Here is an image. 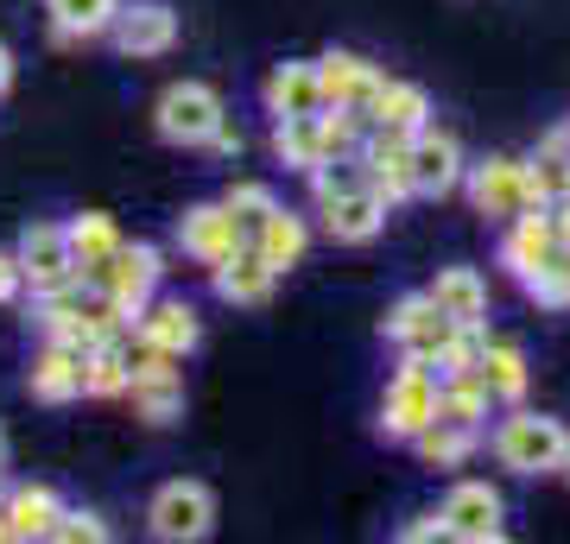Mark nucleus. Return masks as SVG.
<instances>
[{
    "label": "nucleus",
    "mask_w": 570,
    "mask_h": 544,
    "mask_svg": "<svg viewBox=\"0 0 570 544\" xmlns=\"http://www.w3.org/2000/svg\"><path fill=\"white\" fill-rule=\"evenodd\" d=\"M475 444H482V431H463V424H425L419 437H412V449H419V463L425 468H463L469 456H475Z\"/></svg>",
    "instance_id": "32"
},
{
    "label": "nucleus",
    "mask_w": 570,
    "mask_h": 544,
    "mask_svg": "<svg viewBox=\"0 0 570 544\" xmlns=\"http://www.w3.org/2000/svg\"><path fill=\"white\" fill-rule=\"evenodd\" d=\"M381 336H387L400 355H425V362H438L444 343L456 336V323L431 304V291H406V298H393V310L381 317Z\"/></svg>",
    "instance_id": "12"
},
{
    "label": "nucleus",
    "mask_w": 570,
    "mask_h": 544,
    "mask_svg": "<svg viewBox=\"0 0 570 544\" xmlns=\"http://www.w3.org/2000/svg\"><path fill=\"white\" fill-rule=\"evenodd\" d=\"M134 348V374H127V405L134 418L153 424V431H171L184 418V374H178V355H159V348Z\"/></svg>",
    "instance_id": "6"
},
{
    "label": "nucleus",
    "mask_w": 570,
    "mask_h": 544,
    "mask_svg": "<svg viewBox=\"0 0 570 544\" xmlns=\"http://www.w3.org/2000/svg\"><path fill=\"white\" fill-rule=\"evenodd\" d=\"M20 273H26V291H58V285H77V254H70V228L39 216V222L20 228Z\"/></svg>",
    "instance_id": "10"
},
{
    "label": "nucleus",
    "mask_w": 570,
    "mask_h": 544,
    "mask_svg": "<svg viewBox=\"0 0 570 544\" xmlns=\"http://www.w3.org/2000/svg\"><path fill=\"white\" fill-rule=\"evenodd\" d=\"M463 146H456V133H444V127H419L412 133V184H419V197L425 202H444L450 190H463Z\"/></svg>",
    "instance_id": "14"
},
{
    "label": "nucleus",
    "mask_w": 570,
    "mask_h": 544,
    "mask_svg": "<svg viewBox=\"0 0 570 544\" xmlns=\"http://www.w3.org/2000/svg\"><path fill=\"white\" fill-rule=\"evenodd\" d=\"M247 241H254V254H261V260L285 279V273H292V266L311 254V222L298 216V209H285V202H279V209H273V216H266L254 235H247Z\"/></svg>",
    "instance_id": "27"
},
{
    "label": "nucleus",
    "mask_w": 570,
    "mask_h": 544,
    "mask_svg": "<svg viewBox=\"0 0 570 544\" xmlns=\"http://www.w3.org/2000/svg\"><path fill=\"white\" fill-rule=\"evenodd\" d=\"M204 152H216V159H235V152H242V133H235V127L223 121V127H216V140H209Z\"/></svg>",
    "instance_id": "39"
},
{
    "label": "nucleus",
    "mask_w": 570,
    "mask_h": 544,
    "mask_svg": "<svg viewBox=\"0 0 570 544\" xmlns=\"http://www.w3.org/2000/svg\"><path fill=\"white\" fill-rule=\"evenodd\" d=\"M178 7L171 0H121V13L108 26V44L121 51L127 63H146V58H165L178 51Z\"/></svg>",
    "instance_id": "9"
},
{
    "label": "nucleus",
    "mask_w": 570,
    "mask_h": 544,
    "mask_svg": "<svg viewBox=\"0 0 570 544\" xmlns=\"http://www.w3.org/2000/svg\"><path fill=\"white\" fill-rule=\"evenodd\" d=\"M261 101L273 121H292V115H317L324 108V77H317V58H285L266 70Z\"/></svg>",
    "instance_id": "19"
},
{
    "label": "nucleus",
    "mask_w": 570,
    "mask_h": 544,
    "mask_svg": "<svg viewBox=\"0 0 570 544\" xmlns=\"http://www.w3.org/2000/svg\"><path fill=\"white\" fill-rule=\"evenodd\" d=\"M367 127H374V133H400V140H412L419 127H431L425 82L387 77V82H381V96H374V108H367Z\"/></svg>",
    "instance_id": "26"
},
{
    "label": "nucleus",
    "mask_w": 570,
    "mask_h": 544,
    "mask_svg": "<svg viewBox=\"0 0 570 544\" xmlns=\"http://www.w3.org/2000/svg\"><path fill=\"white\" fill-rule=\"evenodd\" d=\"M444 538H463V544H489V538H501V494H494L489 482H456L444 494Z\"/></svg>",
    "instance_id": "18"
},
{
    "label": "nucleus",
    "mask_w": 570,
    "mask_h": 544,
    "mask_svg": "<svg viewBox=\"0 0 570 544\" xmlns=\"http://www.w3.org/2000/svg\"><path fill=\"white\" fill-rule=\"evenodd\" d=\"M127 374H134V348L127 343L82 348V399H127Z\"/></svg>",
    "instance_id": "29"
},
{
    "label": "nucleus",
    "mask_w": 570,
    "mask_h": 544,
    "mask_svg": "<svg viewBox=\"0 0 570 544\" xmlns=\"http://www.w3.org/2000/svg\"><path fill=\"white\" fill-rule=\"evenodd\" d=\"M317 77H324V108H355V115H367L374 96H381V82H387V70L374 58H362V51H324L317 58Z\"/></svg>",
    "instance_id": "16"
},
{
    "label": "nucleus",
    "mask_w": 570,
    "mask_h": 544,
    "mask_svg": "<svg viewBox=\"0 0 570 544\" xmlns=\"http://www.w3.org/2000/svg\"><path fill=\"white\" fill-rule=\"evenodd\" d=\"M159 285H165V254H159V247H153V241H121V254L108 260V273L96 279V291H102V298L134 323L146 304L159 298Z\"/></svg>",
    "instance_id": "8"
},
{
    "label": "nucleus",
    "mask_w": 570,
    "mask_h": 544,
    "mask_svg": "<svg viewBox=\"0 0 570 544\" xmlns=\"http://www.w3.org/2000/svg\"><path fill=\"white\" fill-rule=\"evenodd\" d=\"M0 468H7V424H0Z\"/></svg>",
    "instance_id": "42"
},
{
    "label": "nucleus",
    "mask_w": 570,
    "mask_h": 544,
    "mask_svg": "<svg viewBox=\"0 0 570 544\" xmlns=\"http://www.w3.org/2000/svg\"><path fill=\"white\" fill-rule=\"evenodd\" d=\"M463 190H469V202H475V216H489V222H513V216L539 209V190H532V178H527V159H513V152H494V159L469 165Z\"/></svg>",
    "instance_id": "7"
},
{
    "label": "nucleus",
    "mask_w": 570,
    "mask_h": 544,
    "mask_svg": "<svg viewBox=\"0 0 570 544\" xmlns=\"http://www.w3.org/2000/svg\"><path fill=\"white\" fill-rule=\"evenodd\" d=\"M311 202H317V222L336 247H367L381 228H387V197L362 178V165H324L311 171Z\"/></svg>",
    "instance_id": "1"
},
{
    "label": "nucleus",
    "mask_w": 570,
    "mask_h": 544,
    "mask_svg": "<svg viewBox=\"0 0 570 544\" xmlns=\"http://www.w3.org/2000/svg\"><path fill=\"white\" fill-rule=\"evenodd\" d=\"M209 285H216V298L235 304V310H261V304L273 298L279 273H273V266H266L261 254H254V241H242L223 266H209Z\"/></svg>",
    "instance_id": "21"
},
{
    "label": "nucleus",
    "mask_w": 570,
    "mask_h": 544,
    "mask_svg": "<svg viewBox=\"0 0 570 544\" xmlns=\"http://www.w3.org/2000/svg\"><path fill=\"white\" fill-rule=\"evenodd\" d=\"M223 121H228L223 96H216L209 82H197V77L165 82L159 101H153V133H159L165 146H178V152H204Z\"/></svg>",
    "instance_id": "3"
},
{
    "label": "nucleus",
    "mask_w": 570,
    "mask_h": 544,
    "mask_svg": "<svg viewBox=\"0 0 570 544\" xmlns=\"http://www.w3.org/2000/svg\"><path fill=\"white\" fill-rule=\"evenodd\" d=\"M564 475H570V468H564Z\"/></svg>",
    "instance_id": "45"
},
{
    "label": "nucleus",
    "mask_w": 570,
    "mask_h": 544,
    "mask_svg": "<svg viewBox=\"0 0 570 544\" xmlns=\"http://www.w3.org/2000/svg\"><path fill=\"white\" fill-rule=\"evenodd\" d=\"M546 209H551V228H558V247H570V197L546 202Z\"/></svg>",
    "instance_id": "40"
},
{
    "label": "nucleus",
    "mask_w": 570,
    "mask_h": 544,
    "mask_svg": "<svg viewBox=\"0 0 570 544\" xmlns=\"http://www.w3.org/2000/svg\"><path fill=\"white\" fill-rule=\"evenodd\" d=\"M558 133H564V140H570V121H564V127H558Z\"/></svg>",
    "instance_id": "43"
},
{
    "label": "nucleus",
    "mask_w": 570,
    "mask_h": 544,
    "mask_svg": "<svg viewBox=\"0 0 570 544\" xmlns=\"http://www.w3.org/2000/svg\"><path fill=\"white\" fill-rule=\"evenodd\" d=\"M13 70H20V63H13V44L0 39V96H7V89H13Z\"/></svg>",
    "instance_id": "41"
},
{
    "label": "nucleus",
    "mask_w": 570,
    "mask_h": 544,
    "mask_svg": "<svg viewBox=\"0 0 570 544\" xmlns=\"http://www.w3.org/2000/svg\"><path fill=\"white\" fill-rule=\"evenodd\" d=\"M273 159H279L285 171H298V178L324 171V165H343L336 152H330L324 108H317V115H292V121H273Z\"/></svg>",
    "instance_id": "22"
},
{
    "label": "nucleus",
    "mask_w": 570,
    "mask_h": 544,
    "mask_svg": "<svg viewBox=\"0 0 570 544\" xmlns=\"http://www.w3.org/2000/svg\"><path fill=\"white\" fill-rule=\"evenodd\" d=\"M70 254H77V279L89 285V291H96V279H102L108 273V260H115V254H121V228H115V216H108V209H82V216H70Z\"/></svg>",
    "instance_id": "24"
},
{
    "label": "nucleus",
    "mask_w": 570,
    "mask_h": 544,
    "mask_svg": "<svg viewBox=\"0 0 570 544\" xmlns=\"http://www.w3.org/2000/svg\"><path fill=\"white\" fill-rule=\"evenodd\" d=\"M0 494H7V482H0Z\"/></svg>",
    "instance_id": "44"
},
{
    "label": "nucleus",
    "mask_w": 570,
    "mask_h": 544,
    "mask_svg": "<svg viewBox=\"0 0 570 544\" xmlns=\"http://www.w3.org/2000/svg\"><path fill=\"white\" fill-rule=\"evenodd\" d=\"M115 13H121V0H45V26H51V44H63V51L108 39Z\"/></svg>",
    "instance_id": "25"
},
{
    "label": "nucleus",
    "mask_w": 570,
    "mask_h": 544,
    "mask_svg": "<svg viewBox=\"0 0 570 544\" xmlns=\"http://www.w3.org/2000/svg\"><path fill=\"white\" fill-rule=\"evenodd\" d=\"M482 386L494 393V405H520L527 399V355L513 343H501V336H489V348H482Z\"/></svg>",
    "instance_id": "31"
},
{
    "label": "nucleus",
    "mask_w": 570,
    "mask_h": 544,
    "mask_svg": "<svg viewBox=\"0 0 570 544\" xmlns=\"http://www.w3.org/2000/svg\"><path fill=\"white\" fill-rule=\"evenodd\" d=\"M527 178H532V190H539V202L570 197V140L564 133H546V140H539V152L527 159Z\"/></svg>",
    "instance_id": "33"
},
{
    "label": "nucleus",
    "mask_w": 570,
    "mask_h": 544,
    "mask_svg": "<svg viewBox=\"0 0 570 544\" xmlns=\"http://www.w3.org/2000/svg\"><path fill=\"white\" fill-rule=\"evenodd\" d=\"M223 202H228V216H235V222H242L247 235H254V228H261L266 216H273V209H279L273 184H261V178H235V184L223 190Z\"/></svg>",
    "instance_id": "34"
},
{
    "label": "nucleus",
    "mask_w": 570,
    "mask_h": 544,
    "mask_svg": "<svg viewBox=\"0 0 570 544\" xmlns=\"http://www.w3.org/2000/svg\"><path fill=\"white\" fill-rule=\"evenodd\" d=\"M494 463L513 468V475H564L570 468V424L551 418V412H532V405H508V418L494 424Z\"/></svg>",
    "instance_id": "2"
},
{
    "label": "nucleus",
    "mask_w": 570,
    "mask_h": 544,
    "mask_svg": "<svg viewBox=\"0 0 570 544\" xmlns=\"http://www.w3.org/2000/svg\"><path fill=\"white\" fill-rule=\"evenodd\" d=\"M63 513V494L45 482H13L0 494V544H32L51 538V525Z\"/></svg>",
    "instance_id": "15"
},
{
    "label": "nucleus",
    "mask_w": 570,
    "mask_h": 544,
    "mask_svg": "<svg viewBox=\"0 0 570 544\" xmlns=\"http://www.w3.org/2000/svg\"><path fill=\"white\" fill-rule=\"evenodd\" d=\"M558 254V228H551V209H527V216H513L508 235H501V266H508L513 279H532L539 266Z\"/></svg>",
    "instance_id": "23"
},
{
    "label": "nucleus",
    "mask_w": 570,
    "mask_h": 544,
    "mask_svg": "<svg viewBox=\"0 0 570 544\" xmlns=\"http://www.w3.org/2000/svg\"><path fill=\"white\" fill-rule=\"evenodd\" d=\"M355 165H362V178L387 197V209L419 197V184H412V140H400V133H374V127H367Z\"/></svg>",
    "instance_id": "17"
},
{
    "label": "nucleus",
    "mask_w": 570,
    "mask_h": 544,
    "mask_svg": "<svg viewBox=\"0 0 570 544\" xmlns=\"http://www.w3.org/2000/svg\"><path fill=\"white\" fill-rule=\"evenodd\" d=\"M438 386H444L438 362H425V355H400V367L387 374V393H381V437L412 444L425 424H438Z\"/></svg>",
    "instance_id": "4"
},
{
    "label": "nucleus",
    "mask_w": 570,
    "mask_h": 544,
    "mask_svg": "<svg viewBox=\"0 0 570 544\" xmlns=\"http://www.w3.org/2000/svg\"><path fill=\"white\" fill-rule=\"evenodd\" d=\"M444 538V513H419L412 525H400V544H431Z\"/></svg>",
    "instance_id": "38"
},
{
    "label": "nucleus",
    "mask_w": 570,
    "mask_h": 544,
    "mask_svg": "<svg viewBox=\"0 0 570 544\" xmlns=\"http://www.w3.org/2000/svg\"><path fill=\"white\" fill-rule=\"evenodd\" d=\"M527 285V298L532 304H546V310H570V247H558L532 279H520Z\"/></svg>",
    "instance_id": "35"
},
{
    "label": "nucleus",
    "mask_w": 570,
    "mask_h": 544,
    "mask_svg": "<svg viewBox=\"0 0 570 544\" xmlns=\"http://www.w3.org/2000/svg\"><path fill=\"white\" fill-rule=\"evenodd\" d=\"M20 291H26L20 254H13V247H0V310H7V304H20Z\"/></svg>",
    "instance_id": "37"
},
{
    "label": "nucleus",
    "mask_w": 570,
    "mask_h": 544,
    "mask_svg": "<svg viewBox=\"0 0 570 544\" xmlns=\"http://www.w3.org/2000/svg\"><path fill=\"white\" fill-rule=\"evenodd\" d=\"M115 532H108L102 513H89V506H63L58 525H51V544H108Z\"/></svg>",
    "instance_id": "36"
},
{
    "label": "nucleus",
    "mask_w": 570,
    "mask_h": 544,
    "mask_svg": "<svg viewBox=\"0 0 570 544\" xmlns=\"http://www.w3.org/2000/svg\"><path fill=\"white\" fill-rule=\"evenodd\" d=\"M425 291L450 323H489V279H482L475 266H444Z\"/></svg>",
    "instance_id": "28"
},
{
    "label": "nucleus",
    "mask_w": 570,
    "mask_h": 544,
    "mask_svg": "<svg viewBox=\"0 0 570 544\" xmlns=\"http://www.w3.org/2000/svg\"><path fill=\"white\" fill-rule=\"evenodd\" d=\"M26 393L39 405H77L82 399V348L70 343H45L32 348V362H26Z\"/></svg>",
    "instance_id": "20"
},
{
    "label": "nucleus",
    "mask_w": 570,
    "mask_h": 544,
    "mask_svg": "<svg viewBox=\"0 0 570 544\" xmlns=\"http://www.w3.org/2000/svg\"><path fill=\"white\" fill-rule=\"evenodd\" d=\"M127 343L159 348V355H178V362H184L190 348L204 343V317H197V304H190V298H171V291H159V298L146 304L140 317H134Z\"/></svg>",
    "instance_id": "13"
},
{
    "label": "nucleus",
    "mask_w": 570,
    "mask_h": 544,
    "mask_svg": "<svg viewBox=\"0 0 570 544\" xmlns=\"http://www.w3.org/2000/svg\"><path fill=\"white\" fill-rule=\"evenodd\" d=\"M489 412H494V393L482 386V374H450V380L438 386V418L444 424L489 431Z\"/></svg>",
    "instance_id": "30"
},
{
    "label": "nucleus",
    "mask_w": 570,
    "mask_h": 544,
    "mask_svg": "<svg viewBox=\"0 0 570 544\" xmlns=\"http://www.w3.org/2000/svg\"><path fill=\"white\" fill-rule=\"evenodd\" d=\"M171 241H178V254L184 260H197L209 273V266H223L235 247L247 241V228L228 216V202L216 197V202H190L178 216V228H171Z\"/></svg>",
    "instance_id": "11"
},
{
    "label": "nucleus",
    "mask_w": 570,
    "mask_h": 544,
    "mask_svg": "<svg viewBox=\"0 0 570 544\" xmlns=\"http://www.w3.org/2000/svg\"><path fill=\"white\" fill-rule=\"evenodd\" d=\"M146 532L159 544H204L216 532V494H209V482H190V475L159 482L153 501H146Z\"/></svg>",
    "instance_id": "5"
}]
</instances>
